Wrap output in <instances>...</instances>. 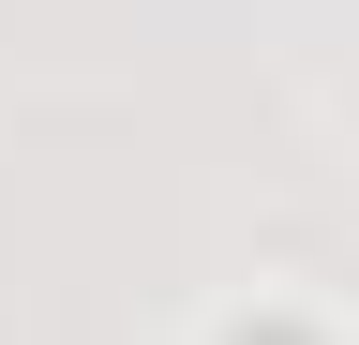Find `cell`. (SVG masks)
Wrapping results in <instances>:
<instances>
[{
    "label": "cell",
    "mask_w": 359,
    "mask_h": 345,
    "mask_svg": "<svg viewBox=\"0 0 359 345\" xmlns=\"http://www.w3.org/2000/svg\"><path fill=\"white\" fill-rule=\"evenodd\" d=\"M210 345H330V315H299L285 285H255V300H240V315H224Z\"/></svg>",
    "instance_id": "6da1fadb"
}]
</instances>
